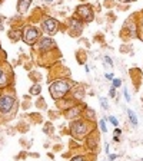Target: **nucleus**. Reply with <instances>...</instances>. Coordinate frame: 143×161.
Returning a JSON list of instances; mask_svg holds the SVG:
<instances>
[{
	"label": "nucleus",
	"mask_w": 143,
	"mask_h": 161,
	"mask_svg": "<svg viewBox=\"0 0 143 161\" xmlns=\"http://www.w3.org/2000/svg\"><path fill=\"white\" fill-rule=\"evenodd\" d=\"M96 130V124L90 122V121L84 119L83 117L79 118V119H74V121H70V127L67 130L69 135L73 140L76 141H83L90 132H93Z\"/></svg>",
	"instance_id": "1"
},
{
	"label": "nucleus",
	"mask_w": 143,
	"mask_h": 161,
	"mask_svg": "<svg viewBox=\"0 0 143 161\" xmlns=\"http://www.w3.org/2000/svg\"><path fill=\"white\" fill-rule=\"evenodd\" d=\"M72 89H73V82L70 79H66V78L54 79L49 86L50 97L53 98L54 101H59V99H63V98L69 97Z\"/></svg>",
	"instance_id": "2"
},
{
	"label": "nucleus",
	"mask_w": 143,
	"mask_h": 161,
	"mask_svg": "<svg viewBox=\"0 0 143 161\" xmlns=\"http://www.w3.org/2000/svg\"><path fill=\"white\" fill-rule=\"evenodd\" d=\"M76 16L83 23H90L94 19V10L90 4H79L76 7Z\"/></svg>",
	"instance_id": "3"
},
{
	"label": "nucleus",
	"mask_w": 143,
	"mask_h": 161,
	"mask_svg": "<svg viewBox=\"0 0 143 161\" xmlns=\"http://www.w3.org/2000/svg\"><path fill=\"white\" fill-rule=\"evenodd\" d=\"M16 107V98L13 94H2L0 95V114L6 115Z\"/></svg>",
	"instance_id": "4"
},
{
	"label": "nucleus",
	"mask_w": 143,
	"mask_h": 161,
	"mask_svg": "<svg viewBox=\"0 0 143 161\" xmlns=\"http://www.w3.org/2000/svg\"><path fill=\"white\" fill-rule=\"evenodd\" d=\"M84 142H86V148L90 154H96L99 150V128H96L93 132H90L84 138Z\"/></svg>",
	"instance_id": "5"
},
{
	"label": "nucleus",
	"mask_w": 143,
	"mask_h": 161,
	"mask_svg": "<svg viewBox=\"0 0 143 161\" xmlns=\"http://www.w3.org/2000/svg\"><path fill=\"white\" fill-rule=\"evenodd\" d=\"M59 27H60L59 20L53 19V17H46V19L42 20V30H43L46 35H49V36L56 35Z\"/></svg>",
	"instance_id": "6"
},
{
	"label": "nucleus",
	"mask_w": 143,
	"mask_h": 161,
	"mask_svg": "<svg viewBox=\"0 0 143 161\" xmlns=\"http://www.w3.org/2000/svg\"><path fill=\"white\" fill-rule=\"evenodd\" d=\"M83 25L84 23L77 16L70 17L67 20V30H69L70 36H80L83 32Z\"/></svg>",
	"instance_id": "7"
},
{
	"label": "nucleus",
	"mask_w": 143,
	"mask_h": 161,
	"mask_svg": "<svg viewBox=\"0 0 143 161\" xmlns=\"http://www.w3.org/2000/svg\"><path fill=\"white\" fill-rule=\"evenodd\" d=\"M86 108V105L83 104H76L73 107H70L69 109L63 111V117L69 121H74V119H79V118L83 117V111Z\"/></svg>",
	"instance_id": "8"
},
{
	"label": "nucleus",
	"mask_w": 143,
	"mask_h": 161,
	"mask_svg": "<svg viewBox=\"0 0 143 161\" xmlns=\"http://www.w3.org/2000/svg\"><path fill=\"white\" fill-rule=\"evenodd\" d=\"M22 39L26 42L27 45H36V42L40 39V33L39 30L36 29L34 26H26V29L23 30V33H22Z\"/></svg>",
	"instance_id": "9"
},
{
	"label": "nucleus",
	"mask_w": 143,
	"mask_h": 161,
	"mask_svg": "<svg viewBox=\"0 0 143 161\" xmlns=\"http://www.w3.org/2000/svg\"><path fill=\"white\" fill-rule=\"evenodd\" d=\"M36 49L40 50V52H49L52 49H56V42H54L52 37H40L36 42Z\"/></svg>",
	"instance_id": "10"
},
{
	"label": "nucleus",
	"mask_w": 143,
	"mask_h": 161,
	"mask_svg": "<svg viewBox=\"0 0 143 161\" xmlns=\"http://www.w3.org/2000/svg\"><path fill=\"white\" fill-rule=\"evenodd\" d=\"M10 82H12V70H10V68L0 65V89L9 86Z\"/></svg>",
	"instance_id": "11"
},
{
	"label": "nucleus",
	"mask_w": 143,
	"mask_h": 161,
	"mask_svg": "<svg viewBox=\"0 0 143 161\" xmlns=\"http://www.w3.org/2000/svg\"><path fill=\"white\" fill-rule=\"evenodd\" d=\"M70 95H72V98H73L76 102H80V101L83 99L84 95H86V92H84V86L83 85H77V86H74L73 89L70 91Z\"/></svg>",
	"instance_id": "12"
},
{
	"label": "nucleus",
	"mask_w": 143,
	"mask_h": 161,
	"mask_svg": "<svg viewBox=\"0 0 143 161\" xmlns=\"http://www.w3.org/2000/svg\"><path fill=\"white\" fill-rule=\"evenodd\" d=\"M32 4V0H17V6H16V9H17V12L19 13H26L27 10H29V6Z\"/></svg>",
	"instance_id": "13"
},
{
	"label": "nucleus",
	"mask_w": 143,
	"mask_h": 161,
	"mask_svg": "<svg viewBox=\"0 0 143 161\" xmlns=\"http://www.w3.org/2000/svg\"><path fill=\"white\" fill-rule=\"evenodd\" d=\"M83 118L87 121H90V122H93V124H96V121H97V117H96V112H94L92 108H84L83 111Z\"/></svg>",
	"instance_id": "14"
},
{
	"label": "nucleus",
	"mask_w": 143,
	"mask_h": 161,
	"mask_svg": "<svg viewBox=\"0 0 143 161\" xmlns=\"http://www.w3.org/2000/svg\"><path fill=\"white\" fill-rule=\"evenodd\" d=\"M94 154H76L70 158V161H93Z\"/></svg>",
	"instance_id": "15"
},
{
	"label": "nucleus",
	"mask_w": 143,
	"mask_h": 161,
	"mask_svg": "<svg viewBox=\"0 0 143 161\" xmlns=\"http://www.w3.org/2000/svg\"><path fill=\"white\" fill-rule=\"evenodd\" d=\"M127 117H129V121H130V124L133 125V127H137V124H139V121H137V115L135 114V111L133 109H127Z\"/></svg>",
	"instance_id": "16"
},
{
	"label": "nucleus",
	"mask_w": 143,
	"mask_h": 161,
	"mask_svg": "<svg viewBox=\"0 0 143 161\" xmlns=\"http://www.w3.org/2000/svg\"><path fill=\"white\" fill-rule=\"evenodd\" d=\"M97 125H99V130L103 132V134H106L107 132V125H106V118H102V119L97 122Z\"/></svg>",
	"instance_id": "17"
},
{
	"label": "nucleus",
	"mask_w": 143,
	"mask_h": 161,
	"mask_svg": "<svg viewBox=\"0 0 143 161\" xmlns=\"http://www.w3.org/2000/svg\"><path fill=\"white\" fill-rule=\"evenodd\" d=\"M40 92H42V86L39 84H34L33 86L30 88V94L32 95H40Z\"/></svg>",
	"instance_id": "18"
},
{
	"label": "nucleus",
	"mask_w": 143,
	"mask_h": 161,
	"mask_svg": "<svg viewBox=\"0 0 143 161\" xmlns=\"http://www.w3.org/2000/svg\"><path fill=\"white\" fill-rule=\"evenodd\" d=\"M20 35H22L20 30H12V32H10V39L13 40V42H16V40L20 39Z\"/></svg>",
	"instance_id": "19"
},
{
	"label": "nucleus",
	"mask_w": 143,
	"mask_h": 161,
	"mask_svg": "<svg viewBox=\"0 0 143 161\" xmlns=\"http://www.w3.org/2000/svg\"><path fill=\"white\" fill-rule=\"evenodd\" d=\"M107 119H109V122L113 125L115 128H119V119H117L115 115H109V117H107Z\"/></svg>",
	"instance_id": "20"
},
{
	"label": "nucleus",
	"mask_w": 143,
	"mask_h": 161,
	"mask_svg": "<svg viewBox=\"0 0 143 161\" xmlns=\"http://www.w3.org/2000/svg\"><path fill=\"white\" fill-rule=\"evenodd\" d=\"M103 62H105V65H107V66H110V68H113V59H112L110 56L105 55V56H103Z\"/></svg>",
	"instance_id": "21"
},
{
	"label": "nucleus",
	"mask_w": 143,
	"mask_h": 161,
	"mask_svg": "<svg viewBox=\"0 0 143 161\" xmlns=\"http://www.w3.org/2000/svg\"><path fill=\"white\" fill-rule=\"evenodd\" d=\"M100 105H102V108H103L105 111L109 109V104H107V98H100Z\"/></svg>",
	"instance_id": "22"
},
{
	"label": "nucleus",
	"mask_w": 143,
	"mask_h": 161,
	"mask_svg": "<svg viewBox=\"0 0 143 161\" xmlns=\"http://www.w3.org/2000/svg\"><path fill=\"white\" fill-rule=\"evenodd\" d=\"M112 86L116 88V89H117V88H120V86H122V79H119V78H115V79L112 80Z\"/></svg>",
	"instance_id": "23"
},
{
	"label": "nucleus",
	"mask_w": 143,
	"mask_h": 161,
	"mask_svg": "<svg viewBox=\"0 0 143 161\" xmlns=\"http://www.w3.org/2000/svg\"><path fill=\"white\" fill-rule=\"evenodd\" d=\"M137 25H139V37L143 40V17H142V20H140Z\"/></svg>",
	"instance_id": "24"
},
{
	"label": "nucleus",
	"mask_w": 143,
	"mask_h": 161,
	"mask_svg": "<svg viewBox=\"0 0 143 161\" xmlns=\"http://www.w3.org/2000/svg\"><path fill=\"white\" fill-rule=\"evenodd\" d=\"M123 95H125V99H126V102H130V101H132V98H130V95H129V91H127V88H123Z\"/></svg>",
	"instance_id": "25"
},
{
	"label": "nucleus",
	"mask_w": 143,
	"mask_h": 161,
	"mask_svg": "<svg viewBox=\"0 0 143 161\" xmlns=\"http://www.w3.org/2000/svg\"><path fill=\"white\" fill-rule=\"evenodd\" d=\"M109 98H116V88H113V86H110V89H109Z\"/></svg>",
	"instance_id": "26"
},
{
	"label": "nucleus",
	"mask_w": 143,
	"mask_h": 161,
	"mask_svg": "<svg viewBox=\"0 0 143 161\" xmlns=\"http://www.w3.org/2000/svg\"><path fill=\"white\" fill-rule=\"evenodd\" d=\"M107 158H109V161H115L116 158H119V155L117 154H107Z\"/></svg>",
	"instance_id": "27"
},
{
	"label": "nucleus",
	"mask_w": 143,
	"mask_h": 161,
	"mask_svg": "<svg viewBox=\"0 0 143 161\" xmlns=\"http://www.w3.org/2000/svg\"><path fill=\"white\" fill-rule=\"evenodd\" d=\"M37 107H39V108H46V102H44V99H39Z\"/></svg>",
	"instance_id": "28"
},
{
	"label": "nucleus",
	"mask_w": 143,
	"mask_h": 161,
	"mask_svg": "<svg viewBox=\"0 0 143 161\" xmlns=\"http://www.w3.org/2000/svg\"><path fill=\"white\" fill-rule=\"evenodd\" d=\"M105 76H106V79H109V80H113V79H115V75H113V72H112V74H106V75H105Z\"/></svg>",
	"instance_id": "29"
},
{
	"label": "nucleus",
	"mask_w": 143,
	"mask_h": 161,
	"mask_svg": "<svg viewBox=\"0 0 143 161\" xmlns=\"http://www.w3.org/2000/svg\"><path fill=\"white\" fill-rule=\"evenodd\" d=\"M113 135H117V137H120V135H122V130H120V128H115V134Z\"/></svg>",
	"instance_id": "30"
},
{
	"label": "nucleus",
	"mask_w": 143,
	"mask_h": 161,
	"mask_svg": "<svg viewBox=\"0 0 143 161\" xmlns=\"http://www.w3.org/2000/svg\"><path fill=\"white\" fill-rule=\"evenodd\" d=\"M109 142H105V153H106V154H110V151H109Z\"/></svg>",
	"instance_id": "31"
},
{
	"label": "nucleus",
	"mask_w": 143,
	"mask_h": 161,
	"mask_svg": "<svg viewBox=\"0 0 143 161\" xmlns=\"http://www.w3.org/2000/svg\"><path fill=\"white\" fill-rule=\"evenodd\" d=\"M113 141H115V142H120V137H117V135H113Z\"/></svg>",
	"instance_id": "32"
},
{
	"label": "nucleus",
	"mask_w": 143,
	"mask_h": 161,
	"mask_svg": "<svg viewBox=\"0 0 143 161\" xmlns=\"http://www.w3.org/2000/svg\"><path fill=\"white\" fill-rule=\"evenodd\" d=\"M2 22H3V17H0V30L3 29V25H2Z\"/></svg>",
	"instance_id": "33"
},
{
	"label": "nucleus",
	"mask_w": 143,
	"mask_h": 161,
	"mask_svg": "<svg viewBox=\"0 0 143 161\" xmlns=\"http://www.w3.org/2000/svg\"><path fill=\"white\" fill-rule=\"evenodd\" d=\"M120 2H123V3H132L133 0H120Z\"/></svg>",
	"instance_id": "34"
},
{
	"label": "nucleus",
	"mask_w": 143,
	"mask_h": 161,
	"mask_svg": "<svg viewBox=\"0 0 143 161\" xmlns=\"http://www.w3.org/2000/svg\"><path fill=\"white\" fill-rule=\"evenodd\" d=\"M44 2H46V3H53L54 0H44Z\"/></svg>",
	"instance_id": "35"
},
{
	"label": "nucleus",
	"mask_w": 143,
	"mask_h": 161,
	"mask_svg": "<svg viewBox=\"0 0 143 161\" xmlns=\"http://www.w3.org/2000/svg\"><path fill=\"white\" fill-rule=\"evenodd\" d=\"M142 161H143V158H142Z\"/></svg>",
	"instance_id": "36"
},
{
	"label": "nucleus",
	"mask_w": 143,
	"mask_h": 161,
	"mask_svg": "<svg viewBox=\"0 0 143 161\" xmlns=\"http://www.w3.org/2000/svg\"><path fill=\"white\" fill-rule=\"evenodd\" d=\"M107 161H109V160H107Z\"/></svg>",
	"instance_id": "37"
}]
</instances>
